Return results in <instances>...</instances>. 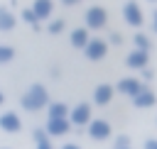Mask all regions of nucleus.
Here are the masks:
<instances>
[{
	"label": "nucleus",
	"mask_w": 157,
	"mask_h": 149,
	"mask_svg": "<svg viewBox=\"0 0 157 149\" xmlns=\"http://www.w3.org/2000/svg\"><path fill=\"white\" fill-rule=\"evenodd\" d=\"M49 103H52V100H49V90H47L42 83H32V85L22 93V98H20V105H22V110H27V112H39V110H44Z\"/></svg>",
	"instance_id": "nucleus-1"
},
{
	"label": "nucleus",
	"mask_w": 157,
	"mask_h": 149,
	"mask_svg": "<svg viewBox=\"0 0 157 149\" xmlns=\"http://www.w3.org/2000/svg\"><path fill=\"white\" fill-rule=\"evenodd\" d=\"M83 22H86V29L91 32V29H105V24H108V12H105V7H101V5H91L88 10H86V15H83Z\"/></svg>",
	"instance_id": "nucleus-2"
},
{
	"label": "nucleus",
	"mask_w": 157,
	"mask_h": 149,
	"mask_svg": "<svg viewBox=\"0 0 157 149\" xmlns=\"http://www.w3.org/2000/svg\"><path fill=\"white\" fill-rule=\"evenodd\" d=\"M66 120L71 122V127H74V125H76V127H86V125L93 120L91 103H78V105L69 107V115H66Z\"/></svg>",
	"instance_id": "nucleus-3"
},
{
	"label": "nucleus",
	"mask_w": 157,
	"mask_h": 149,
	"mask_svg": "<svg viewBox=\"0 0 157 149\" xmlns=\"http://www.w3.org/2000/svg\"><path fill=\"white\" fill-rule=\"evenodd\" d=\"M123 20L130 24V27H142L145 24V15H142V7L137 5V0H128L123 5Z\"/></svg>",
	"instance_id": "nucleus-4"
},
{
	"label": "nucleus",
	"mask_w": 157,
	"mask_h": 149,
	"mask_svg": "<svg viewBox=\"0 0 157 149\" xmlns=\"http://www.w3.org/2000/svg\"><path fill=\"white\" fill-rule=\"evenodd\" d=\"M86 132H88V137H91L93 142H105V139L113 134V127H110L108 120H91V122L86 125Z\"/></svg>",
	"instance_id": "nucleus-5"
},
{
	"label": "nucleus",
	"mask_w": 157,
	"mask_h": 149,
	"mask_svg": "<svg viewBox=\"0 0 157 149\" xmlns=\"http://www.w3.org/2000/svg\"><path fill=\"white\" fill-rule=\"evenodd\" d=\"M83 54L88 61H101L108 54V42L105 39H88V44L83 46Z\"/></svg>",
	"instance_id": "nucleus-6"
},
{
	"label": "nucleus",
	"mask_w": 157,
	"mask_h": 149,
	"mask_svg": "<svg viewBox=\"0 0 157 149\" xmlns=\"http://www.w3.org/2000/svg\"><path fill=\"white\" fill-rule=\"evenodd\" d=\"M0 129L7 132V134H17V132L22 129V120H20V115H17L15 110H5V112H0Z\"/></svg>",
	"instance_id": "nucleus-7"
},
{
	"label": "nucleus",
	"mask_w": 157,
	"mask_h": 149,
	"mask_svg": "<svg viewBox=\"0 0 157 149\" xmlns=\"http://www.w3.org/2000/svg\"><path fill=\"white\" fill-rule=\"evenodd\" d=\"M113 95H115V85H110V83H98V85L93 88V105L105 107V105H110Z\"/></svg>",
	"instance_id": "nucleus-8"
},
{
	"label": "nucleus",
	"mask_w": 157,
	"mask_h": 149,
	"mask_svg": "<svg viewBox=\"0 0 157 149\" xmlns=\"http://www.w3.org/2000/svg\"><path fill=\"white\" fill-rule=\"evenodd\" d=\"M42 129L47 132V137H64L71 132V122L66 117H56V120H47V125Z\"/></svg>",
	"instance_id": "nucleus-9"
},
{
	"label": "nucleus",
	"mask_w": 157,
	"mask_h": 149,
	"mask_svg": "<svg viewBox=\"0 0 157 149\" xmlns=\"http://www.w3.org/2000/svg\"><path fill=\"white\" fill-rule=\"evenodd\" d=\"M125 66L132 68V71H142L150 66V54L147 51H140V49H132L128 56H125Z\"/></svg>",
	"instance_id": "nucleus-10"
},
{
	"label": "nucleus",
	"mask_w": 157,
	"mask_h": 149,
	"mask_svg": "<svg viewBox=\"0 0 157 149\" xmlns=\"http://www.w3.org/2000/svg\"><path fill=\"white\" fill-rule=\"evenodd\" d=\"M132 105H135V107H140V110H147V107L157 105V95H155V90L145 85L140 93H135V95H132Z\"/></svg>",
	"instance_id": "nucleus-11"
},
{
	"label": "nucleus",
	"mask_w": 157,
	"mask_h": 149,
	"mask_svg": "<svg viewBox=\"0 0 157 149\" xmlns=\"http://www.w3.org/2000/svg\"><path fill=\"white\" fill-rule=\"evenodd\" d=\"M142 88H145V83H142L140 78H132V76L118 81V93H123V95H128V98H132V95L140 93Z\"/></svg>",
	"instance_id": "nucleus-12"
},
{
	"label": "nucleus",
	"mask_w": 157,
	"mask_h": 149,
	"mask_svg": "<svg viewBox=\"0 0 157 149\" xmlns=\"http://www.w3.org/2000/svg\"><path fill=\"white\" fill-rule=\"evenodd\" d=\"M29 10L34 12V17H37L39 22H44V20H49L52 12H54V0H32V7H29Z\"/></svg>",
	"instance_id": "nucleus-13"
},
{
	"label": "nucleus",
	"mask_w": 157,
	"mask_h": 149,
	"mask_svg": "<svg viewBox=\"0 0 157 149\" xmlns=\"http://www.w3.org/2000/svg\"><path fill=\"white\" fill-rule=\"evenodd\" d=\"M88 39H91V34H88L86 27H76V29L71 32V37H69L71 46H74V49H81V51H83V46L88 44Z\"/></svg>",
	"instance_id": "nucleus-14"
},
{
	"label": "nucleus",
	"mask_w": 157,
	"mask_h": 149,
	"mask_svg": "<svg viewBox=\"0 0 157 149\" xmlns=\"http://www.w3.org/2000/svg\"><path fill=\"white\" fill-rule=\"evenodd\" d=\"M17 27V17L10 7H0V32H12Z\"/></svg>",
	"instance_id": "nucleus-15"
},
{
	"label": "nucleus",
	"mask_w": 157,
	"mask_h": 149,
	"mask_svg": "<svg viewBox=\"0 0 157 149\" xmlns=\"http://www.w3.org/2000/svg\"><path fill=\"white\" fill-rule=\"evenodd\" d=\"M69 115V105L56 100V103H49L47 105V120H56V117H66Z\"/></svg>",
	"instance_id": "nucleus-16"
},
{
	"label": "nucleus",
	"mask_w": 157,
	"mask_h": 149,
	"mask_svg": "<svg viewBox=\"0 0 157 149\" xmlns=\"http://www.w3.org/2000/svg\"><path fill=\"white\" fill-rule=\"evenodd\" d=\"M32 137H34V147H37V149H54L52 137H47V132H44L42 127H37V129L32 132Z\"/></svg>",
	"instance_id": "nucleus-17"
},
{
	"label": "nucleus",
	"mask_w": 157,
	"mask_h": 149,
	"mask_svg": "<svg viewBox=\"0 0 157 149\" xmlns=\"http://www.w3.org/2000/svg\"><path fill=\"white\" fill-rule=\"evenodd\" d=\"M132 44H135V49H140V51H147V54H150V49H152V39H150L145 32H135V37H132Z\"/></svg>",
	"instance_id": "nucleus-18"
},
{
	"label": "nucleus",
	"mask_w": 157,
	"mask_h": 149,
	"mask_svg": "<svg viewBox=\"0 0 157 149\" xmlns=\"http://www.w3.org/2000/svg\"><path fill=\"white\" fill-rule=\"evenodd\" d=\"M20 17H22V20H25V22H27V24H29L32 29H37V32L42 29V22H39L37 17H34V12H32L29 7H27V10H22V15H20Z\"/></svg>",
	"instance_id": "nucleus-19"
},
{
	"label": "nucleus",
	"mask_w": 157,
	"mask_h": 149,
	"mask_svg": "<svg viewBox=\"0 0 157 149\" xmlns=\"http://www.w3.org/2000/svg\"><path fill=\"white\" fill-rule=\"evenodd\" d=\"M12 59H15V49H12L10 44H0V66L10 64Z\"/></svg>",
	"instance_id": "nucleus-20"
},
{
	"label": "nucleus",
	"mask_w": 157,
	"mask_h": 149,
	"mask_svg": "<svg viewBox=\"0 0 157 149\" xmlns=\"http://www.w3.org/2000/svg\"><path fill=\"white\" fill-rule=\"evenodd\" d=\"M64 27H66V22H64V20H52V22L47 24V32H49V34H61V32H64Z\"/></svg>",
	"instance_id": "nucleus-21"
},
{
	"label": "nucleus",
	"mask_w": 157,
	"mask_h": 149,
	"mask_svg": "<svg viewBox=\"0 0 157 149\" xmlns=\"http://www.w3.org/2000/svg\"><path fill=\"white\" fill-rule=\"evenodd\" d=\"M105 42H108V46H110V44L120 46V44H123V34H118V32H110V37H108Z\"/></svg>",
	"instance_id": "nucleus-22"
},
{
	"label": "nucleus",
	"mask_w": 157,
	"mask_h": 149,
	"mask_svg": "<svg viewBox=\"0 0 157 149\" xmlns=\"http://www.w3.org/2000/svg\"><path fill=\"white\" fill-rule=\"evenodd\" d=\"M113 147H130V137H128V134H118Z\"/></svg>",
	"instance_id": "nucleus-23"
},
{
	"label": "nucleus",
	"mask_w": 157,
	"mask_h": 149,
	"mask_svg": "<svg viewBox=\"0 0 157 149\" xmlns=\"http://www.w3.org/2000/svg\"><path fill=\"white\" fill-rule=\"evenodd\" d=\"M142 149H157V139H155V137H150V139H145V144H142Z\"/></svg>",
	"instance_id": "nucleus-24"
},
{
	"label": "nucleus",
	"mask_w": 157,
	"mask_h": 149,
	"mask_svg": "<svg viewBox=\"0 0 157 149\" xmlns=\"http://www.w3.org/2000/svg\"><path fill=\"white\" fill-rule=\"evenodd\" d=\"M81 0H61V5H66V7H74V5H78Z\"/></svg>",
	"instance_id": "nucleus-25"
},
{
	"label": "nucleus",
	"mask_w": 157,
	"mask_h": 149,
	"mask_svg": "<svg viewBox=\"0 0 157 149\" xmlns=\"http://www.w3.org/2000/svg\"><path fill=\"white\" fill-rule=\"evenodd\" d=\"M142 78L150 81V78H152V71H150V68H142Z\"/></svg>",
	"instance_id": "nucleus-26"
},
{
	"label": "nucleus",
	"mask_w": 157,
	"mask_h": 149,
	"mask_svg": "<svg viewBox=\"0 0 157 149\" xmlns=\"http://www.w3.org/2000/svg\"><path fill=\"white\" fill-rule=\"evenodd\" d=\"M61 149H81V147H78V144H76V142H69V144H64V147H61Z\"/></svg>",
	"instance_id": "nucleus-27"
},
{
	"label": "nucleus",
	"mask_w": 157,
	"mask_h": 149,
	"mask_svg": "<svg viewBox=\"0 0 157 149\" xmlns=\"http://www.w3.org/2000/svg\"><path fill=\"white\" fill-rule=\"evenodd\" d=\"M152 29H155V32H157V10H155V12H152Z\"/></svg>",
	"instance_id": "nucleus-28"
},
{
	"label": "nucleus",
	"mask_w": 157,
	"mask_h": 149,
	"mask_svg": "<svg viewBox=\"0 0 157 149\" xmlns=\"http://www.w3.org/2000/svg\"><path fill=\"white\" fill-rule=\"evenodd\" d=\"M2 103H5V95H2V90H0V105H2Z\"/></svg>",
	"instance_id": "nucleus-29"
},
{
	"label": "nucleus",
	"mask_w": 157,
	"mask_h": 149,
	"mask_svg": "<svg viewBox=\"0 0 157 149\" xmlns=\"http://www.w3.org/2000/svg\"><path fill=\"white\" fill-rule=\"evenodd\" d=\"M113 149H132V147H113Z\"/></svg>",
	"instance_id": "nucleus-30"
},
{
	"label": "nucleus",
	"mask_w": 157,
	"mask_h": 149,
	"mask_svg": "<svg viewBox=\"0 0 157 149\" xmlns=\"http://www.w3.org/2000/svg\"><path fill=\"white\" fill-rule=\"evenodd\" d=\"M147 2H157V0H147Z\"/></svg>",
	"instance_id": "nucleus-31"
},
{
	"label": "nucleus",
	"mask_w": 157,
	"mask_h": 149,
	"mask_svg": "<svg viewBox=\"0 0 157 149\" xmlns=\"http://www.w3.org/2000/svg\"><path fill=\"white\" fill-rule=\"evenodd\" d=\"M2 149H10V147H2Z\"/></svg>",
	"instance_id": "nucleus-32"
}]
</instances>
